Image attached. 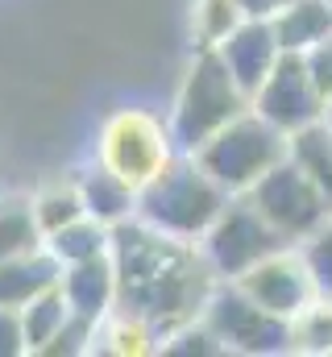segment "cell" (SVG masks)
Here are the masks:
<instances>
[{"instance_id":"cell-1","label":"cell","mask_w":332,"mask_h":357,"mask_svg":"<svg viewBox=\"0 0 332 357\" xmlns=\"http://www.w3.org/2000/svg\"><path fill=\"white\" fill-rule=\"evenodd\" d=\"M112 266H116V312L146 320L158 337L199 320L216 274L208 270L195 241L166 237L137 216L112 225Z\"/></svg>"},{"instance_id":"cell-2","label":"cell","mask_w":332,"mask_h":357,"mask_svg":"<svg viewBox=\"0 0 332 357\" xmlns=\"http://www.w3.org/2000/svg\"><path fill=\"white\" fill-rule=\"evenodd\" d=\"M225 191L216 187V178L208 175L191 154H170L163 171L146 178L137 187V208L133 216L150 229H158L166 237L179 241H199L204 229L216 220V212L225 208Z\"/></svg>"},{"instance_id":"cell-3","label":"cell","mask_w":332,"mask_h":357,"mask_svg":"<svg viewBox=\"0 0 332 357\" xmlns=\"http://www.w3.org/2000/svg\"><path fill=\"white\" fill-rule=\"evenodd\" d=\"M246 108H249V96L229 75V67L216 54V46H199L195 63L187 67L183 88L174 96L166 133H170V142H174L179 154H195L212 133H220Z\"/></svg>"},{"instance_id":"cell-4","label":"cell","mask_w":332,"mask_h":357,"mask_svg":"<svg viewBox=\"0 0 332 357\" xmlns=\"http://www.w3.org/2000/svg\"><path fill=\"white\" fill-rule=\"evenodd\" d=\"M191 158L216 178V187L225 195H246L274 162L287 158V133L274 129L270 121H262L253 108H246L220 133H212Z\"/></svg>"},{"instance_id":"cell-5","label":"cell","mask_w":332,"mask_h":357,"mask_svg":"<svg viewBox=\"0 0 332 357\" xmlns=\"http://www.w3.org/2000/svg\"><path fill=\"white\" fill-rule=\"evenodd\" d=\"M195 245H199L208 270L216 274V282H233L262 258H270L274 250H282L287 241L262 220V212L249 204V195H229Z\"/></svg>"},{"instance_id":"cell-6","label":"cell","mask_w":332,"mask_h":357,"mask_svg":"<svg viewBox=\"0 0 332 357\" xmlns=\"http://www.w3.org/2000/svg\"><path fill=\"white\" fill-rule=\"evenodd\" d=\"M174 142L166 133V125L150 112V108H121L104 121L100 142H96V162L108 167L116 178H125L133 191L154 178L170 162Z\"/></svg>"},{"instance_id":"cell-7","label":"cell","mask_w":332,"mask_h":357,"mask_svg":"<svg viewBox=\"0 0 332 357\" xmlns=\"http://www.w3.org/2000/svg\"><path fill=\"white\" fill-rule=\"evenodd\" d=\"M199 320L220 337L229 354H291V320L257 307L237 282H216Z\"/></svg>"},{"instance_id":"cell-8","label":"cell","mask_w":332,"mask_h":357,"mask_svg":"<svg viewBox=\"0 0 332 357\" xmlns=\"http://www.w3.org/2000/svg\"><path fill=\"white\" fill-rule=\"evenodd\" d=\"M246 195H249V204L262 212V220H266L287 245H299V241L332 212L329 199L320 195V187L303 175L291 158L274 162Z\"/></svg>"},{"instance_id":"cell-9","label":"cell","mask_w":332,"mask_h":357,"mask_svg":"<svg viewBox=\"0 0 332 357\" xmlns=\"http://www.w3.org/2000/svg\"><path fill=\"white\" fill-rule=\"evenodd\" d=\"M249 108L262 121H270L274 129H282V133H295V129L320 121L324 116V100L316 96L312 79H308L303 54L282 50L278 63H274V71L266 75V84L249 96Z\"/></svg>"},{"instance_id":"cell-10","label":"cell","mask_w":332,"mask_h":357,"mask_svg":"<svg viewBox=\"0 0 332 357\" xmlns=\"http://www.w3.org/2000/svg\"><path fill=\"white\" fill-rule=\"evenodd\" d=\"M257 307H266L270 316H282V320H295L312 299H316V287H312V274L303 266L299 250L295 245H282L274 250L270 258H262L257 266H249L241 278H233Z\"/></svg>"},{"instance_id":"cell-11","label":"cell","mask_w":332,"mask_h":357,"mask_svg":"<svg viewBox=\"0 0 332 357\" xmlns=\"http://www.w3.org/2000/svg\"><path fill=\"white\" fill-rule=\"evenodd\" d=\"M216 54L225 59V67H229V75L237 79V88L253 96V91L266 84V75L274 71V63H278V42H274V29H270V17H246L220 46H216Z\"/></svg>"},{"instance_id":"cell-12","label":"cell","mask_w":332,"mask_h":357,"mask_svg":"<svg viewBox=\"0 0 332 357\" xmlns=\"http://www.w3.org/2000/svg\"><path fill=\"white\" fill-rule=\"evenodd\" d=\"M59 291H63V299H67V307L75 316L100 324L116 307V266H112V254H96L87 262L63 266Z\"/></svg>"},{"instance_id":"cell-13","label":"cell","mask_w":332,"mask_h":357,"mask_svg":"<svg viewBox=\"0 0 332 357\" xmlns=\"http://www.w3.org/2000/svg\"><path fill=\"white\" fill-rule=\"evenodd\" d=\"M59 278H63V266L46 245L0 262V307H25L33 295L59 287Z\"/></svg>"},{"instance_id":"cell-14","label":"cell","mask_w":332,"mask_h":357,"mask_svg":"<svg viewBox=\"0 0 332 357\" xmlns=\"http://www.w3.org/2000/svg\"><path fill=\"white\" fill-rule=\"evenodd\" d=\"M270 29H274L278 50L303 54L308 46L332 33V4L329 0H287L282 8L270 13Z\"/></svg>"},{"instance_id":"cell-15","label":"cell","mask_w":332,"mask_h":357,"mask_svg":"<svg viewBox=\"0 0 332 357\" xmlns=\"http://www.w3.org/2000/svg\"><path fill=\"white\" fill-rule=\"evenodd\" d=\"M75 187H80V199H83V216H91V220H100L108 229L129 220L133 208H137V191L125 178H116L108 167H100V162H91L75 178Z\"/></svg>"},{"instance_id":"cell-16","label":"cell","mask_w":332,"mask_h":357,"mask_svg":"<svg viewBox=\"0 0 332 357\" xmlns=\"http://www.w3.org/2000/svg\"><path fill=\"white\" fill-rule=\"evenodd\" d=\"M287 158L320 187V195L332 208V125L320 116L295 133H287Z\"/></svg>"},{"instance_id":"cell-17","label":"cell","mask_w":332,"mask_h":357,"mask_svg":"<svg viewBox=\"0 0 332 357\" xmlns=\"http://www.w3.org/2000/svg\"><path fill=\"white\" fill-rule=\"evenodd\" d=\"M42 245L59 258V266H71V262H87V258H96V254H108L112 229L100 225V220H91V216H80V220L54 229L50 237H42Z\"/></svg>"},{"instance_id":"cell-18","label":"cell","mask_w":332,"mask_h":357,"mask_svg":"<svg viewBox=\"0 0 332 357\" xmlns=\"http://www.w3.org/2000/svg\"><path fill=\"white\" fill-rule=\"evenodd\" d=\"M21 312V333H25V354H38L63 324H67V316H71V307H67V299H63V291L59 287H50V291H42V295H33L25 307H17Z\"/></svg>"},{"instance_id":"cell-19","label":"cell","mask_w":332,"mask_h":357,"mask_svg":"<svg viewBox=\"0 0 332 357\" xmlns=\"http://www.w3.org/2000/svg\"><path fill=\"white\" fill-rule=\"evenodd\" d=\"M42 245V229L33 220V208L29 199H8L0 204V262L8 258H21L29 250Z\"/></svg>"},{"instance_id":"cell-20","label":"cell","mask_w":332,"mask_h":357,"mask_svg":"<svg viewBox=\"0 0 332 357\" xmlns=\"http://www.w3.org/2000/svg\"><path fill=\"white\" fill-rule=\"evenodd\" d=\"M29 208H33V220H38L42 237H50L54 229L80 220L83 216V199H80L75 178H71V183H50V187H42V191L29 199Z\"/></svg>"},{"instance_id":"cell-21","label":"cell","mask_w":332,"mask_h":357,"mask_svg":"<svg viewBox=\"0 0 332 357\" xmlns=\"http://www.w3.org/2000/svg\"><path fill=\"white\" fill-rule=\"evenodd\" d=\"M291 354H329L332 357V299H312L291 320Z\"/></svg>"},{"instance_id":"cell-22","label":"cell","mask_w":332,"mask_h":357,"mask_svg":"<svg viewBox=\"0 0 332 357\" xmlns=\"http://www.w3.org/2000/svg\"><path fill=\"white\" fill-rule=\"evenodd\" d=\"M241 21H246L241 0H195V13H191L195 46H220Z\"/></svg>"},{"instance_id":"cell-23","label":"cell","mask_w":332,"mask_h":357,"mask_svg":"<svg viewBox=\"0 0 332 357\" xmlns=\"http://www.w3.org/2000/svg\"><path fill=\"white\" fill-rule=\"evenodd\" d=\"M299 250V258H303V266L312 274V287H316V295L320 299H332V212L295 245Z\"/></svg>"},{"instance_id":"cell-24","label":"cell","mask_w":332,"mask_h":357,"mask_svg":"<svg viewBox=\"0 0 332 357\" xmlns=\"http://www.w3.org/2000/svg\"><path fill=\"white\" fill-rule=\"evenodd\" d=\"M158 354H170V357H216V354H229L225 345H220V337L204 324V320H191V324H183V328H174L170 337H163V345H158Z\"/></svg>"},{"instance_id":"cell-25","label":"cell","mask_w":332,"mask_h":357,"mask_svg":"<svg viewBox=\"0 0 332 357\" xmlns=\"http://www.w3.org/2000/svg\"><path fill=\"white\" fill-rule=\"evenodd\" d=\"M91 337H96V324L71 312V316H67V324H63V328H59V333H54V337H50V341H46L42 349H38V354H42V357H59V354H63V357H75V354H91Z\"/></svg>"},{"instance_id":"cell-26","label":"cell","mask_w":332,"mask_h":357,"mask_svg":"<svg viewBox=\"0 0 332 357\" xmlns=\"http://www.w3.org/2000/svg\"><path fill=\"white\" fill-rule=\"evenodd\" d=\"M303 67H308V79H312L316 96L329 104L332 100V33L303 50Z\"/></svg>"},{"instance_id":"cell-27","label":"cell","mask_w":332,"mask_h":357,"mask_svg":"<svg viewBox=\"0 0 332 357\" xmlns=\"http://www.w3.org/2000/svg\"><path fill=\"white\" fill-rule=\"evenodd\" d=\"M25 354V333H21V312L0 307V357H21Z\"/></svg>"},{"instance_id":"cell-28","label":"cell","mask_w":332,"mask_h":357,"mask_svg":"<svg viewBox=\"0 0 332 357\" xmlns=\"http://www.w3.org/2000/svg\"><path fill=\"white\" fill-rule=\"evenodd\" d=\"M287 0H241V8H246V17H270L274 8H282Z\"/></svg>"},{"instance_id":"cell-29","label":"cell","mask_w":332,"mask_h":357,"mask_svg":"<svg viewBox=\"0 0 332 357\" xmlns=\"http://www.w3.org/2000/svg\"><path fill=\"white\" fill-rule=\"evenodd\" d=\"M324 121H329V125H332V100H329V104H324Z\"/></svg>"},{"instance_id":"cell-30","label":"cell","mask_w":332,"mask_h":357,"mask_svg":"<svg viewBox=\"0 0 332 357\" xmlns=\"http://www.w3.org/2000/svg\"><path fill=\"white\" fill-rule=\"evenodd\" d=\"M329 4H332V0H329Z\"/></svg>"}]
</instances>
